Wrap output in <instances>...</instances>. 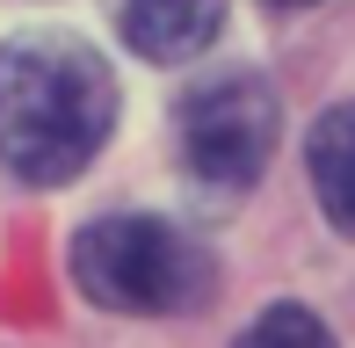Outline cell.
I'll return each instance as SVG.
<instances>
[{
  "mask_svg": "<svg viewBox=\"0 0 355 348\" xmlns=\"http://www.w3.org/2000/svg\"><path fill=\"white\" fill-rule=\"evenodd\" d=\"M116 123V80L102 51L66 29H29L0 44V167L15 182H73Z\"/></svg>",
  "mask_w": 355,
  "mask_h": 348,
  "instance_id": "1",
  "label": "cell"
},
{
  "mask_svg": "<svg viewBox=\"0 0 355 348\" xmlns=\"http://www.w3.org/2000/svg\"><path fill=\"white\" fill-rule=\"evenodd\" d=\"M73 283L102 312H189L211 290L203 254L167 225V218H94L73 240Z\"/></svg>",
  "mask_w": 355,
  "mask_h": 348,
  "instance_id": "2",
  "label": "cell"
},
{
  "mask_svg": "<svg viewBox=\"0 0 355 348\" xmlns=\"http://www.w3.org/2000/svg\"><path fill=\"white\" fill-rule=\"evenodd\" d=\"M182 167L203 189H247L268 167L283 131V102L261 73H211L182 94Z\"/></svg>",
  "mask_w": 355,
  "mask_h": 348,
  "instance_id": "3",
  "label": "cell"
},
{
  "mask_svg": "<svg viewBox=\"0 0 355 348\" xmlns=\"http://www.w3.org/2000/svg\"><path fill=\"white\" fill-rule=\"evenodd\" d=\"M218 29H225V0H123V37H131V51L159 58V66L211 51Z\"/></svg>",
  "mask_w": 355,
  "mask_h": 348,
  "instance_id": "4",
  "label": "cell"
},
{
  "mask_svg": "<svg viewBox=\"0 0 355 348\" xmlns=\"http://www.w3.org/2000/svg\"><path fill=\"white\" fill-rule=\"evenodd\" d=\"M304 174H312L319 211H327L341 232H355V102L327 109V116L312 123V146H304Z\"/></svg>",
  "mask_w": 355,
  "mask_h": 348,
  "instance_id": "5",
  "label": "cell"
},
{
  "mask_svg": "<svg viewBox=\"0 0 355 348\" xmlns=\"http://www.w3.org/2000/svg\"><path fill=\"white\" fill-rule=\"evenodd\" d=\"M239 348H334L327 320H312L304 305H268L261 320L239 334Z\"/></svg>",
  "mask_w": 355,
  "mask_h": 348,
  "instance_id": "6",
  "label": "cell"
},
{
  "mask_svg": "<svg viewBox=\"0 0 355 348\" xmlns=\"http://www.w3.org/2000/svg\"><path fill=\"white\" fill-rule=\"evenodd\" d=\"M268 8H312V0H268Z\"/></svg>",
  "mask_w": 355,
  "mask_h": 348,
  "instance_id": "7",
  "label": "cell"
}]
</instances>
